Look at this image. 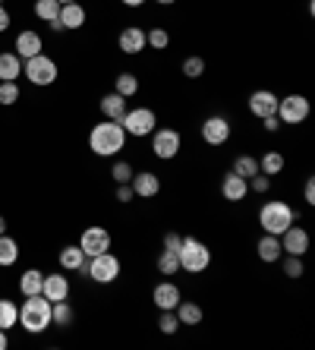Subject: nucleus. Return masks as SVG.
Wrapping results in <instances>:
<instances>
[{"label":"nucleus","mask_w":315,"mask_h":350,"mask_svg":"<svg viewBox=\"0 0 315 350\" xmlns=\"http://www.w3.org/2000/svg\"><path fill=\"white\" fill-rule=\"evenodd\" d=\"M126 146V130H123L117 120H105V123H95L89 133V148L95 155L101 158H113L117 152H123Z\"/></svg>","instance_id":"f257e3e1"},{"label":"nucleus","mask_w":315,"mask_h":350,"mask_svg":"<svg viewBox=\"0 0 315 350\" xmlns=\"http://www.w3.org/2000/svg\"><path fill=\"white\" fill-rule=\"evenodd\" d=\"M19 325H23L29 334H41L54 325V322H51V300L44 293L25 297V303L19 306Z\"/></svg>","instance_id":"f03ea898"},{"label":"nucleus","mask_w":315,"mask_h":350,"mask_svg":"<svg viewBox=\"0 0 315 350\" xmlns=\"http://www.w3.org/2000/svg\"><path fill=\"white\" fill-rule=\"evenodd\" d=\"M293 221H297V212H293L287 202H281V199H271V202H265L259 208V228L265 230V234L281 237Z\"/></svg>","instance_id":"7ed1b4c3"},{"label":"nucleus","mask_w":315,"mask_h":350,"mask_svg":"<svg viewBox=\"0 0 315 350\" xmlns=\"http://www.w3.org/2000/svg\"><path fill=\"white\" fill-rule=\"evenodd\" d=\"M177 259H180V269L189 271V275H199L211 265V250L202 243V240H195V237H183V243L177 250Z\"/></svg>","instance_id":"20e7f679"},{"label":"nucleus","mask_w":315,"mask_h":350,"mask_svg":"<svg viewBox=\"0 0 315 350\" xmlns=\"http://www.w3.org/2000/svg\"><path fill=\"white\" fill-rule=\"evenodd\" d=\"M120 126L126 130V136H136V139H146L158 130V117H154L152 107H133L126 111L120 120Z\"/></svg>","instance_id":"39448f33"},{"label":"nucleus","mask_w":315,"mask_h":350,"mask_svg":"<svg viewBox=\"0 0 315 350\" xmlns=\"http://www.w3.org/2000/svg\"><path fill=\"white\" fill-rule=\"evenodd\" d=\"M82 269L89 271V278L95 284H113L117 278H120V259L107 250V253H98L89 259V265H82Z\"/></svg>","instance_id":"423d86ee"},{"label":"nucleus","mask_w":315,"mask_h":350,"mask_svg":"<svg viewBox=\"0 0 315 350\" xmlns=\"http://www.w3.org/2000/svg\"><path fill=\"white\" fill-rule=\"evenodd\" d=\"M23 76H29L32 85H54L57 82V64L44 54H35L23 64Z\"/></svg>","instance_id":"0eeeda50"},{"label":"nucleus","mask_w":315,"mask_h":350,"mask_svg":"<svg viewBox=\"0 0 315 350\" xmlns=\"http://www.w3.org/2000/svg\"><path fill=\"white\" fill-rule=\"evenodd\" d=\"M309 98L306 95H287V98H277V120L287 123V126H297L309 117Z\"/></svg>","instance_id":"6e6552de"},{"label":"nucleus","mask_w":315,"mask_h":350,"mask_svg":"<svg viewBox=\"0 0 315 350\" xmlns=\"http://www.w3.org/2000/svg\"><path fill=\"white\" fill-rule=\"evenodd\" d=\"M180 148H183V136L177 130H170V126H161V130L152 133V152L161 161H170V158L180 155Z\"/></svg>","instance_id":"1a4fd4ad"},{"label":"nucleus","mask_w":315,"mask_h":350,"mask_svg":"<svg viewBox=\"0 0 315 350\" xmlns=\"http://www.w3.org/2000/svg\"><path fill=\"white\" fill-rule=\"evenodd\" d=\"M79 250L85 253V259H92V256H98V253H107L111 250V230L107 228H85L82 230V237H79Z\"/></svg>","instance_id":"9d476101"},{"label":"nucleus","mask_w":315,"mask_h":350,"mask_svg":"<svg viewBox=\"0 0 315 350\" xmlns=\"http://www.w3.org/2000/svg\"><path fill=\"white\" fill-rule=\"evenodd\" d=\"M309 230L306 228H297V221H293L290 228L281 234V250L284 256H306L309 253Z\"/></svg>","instance_id":"9b49d317"},{"label":"nucleus","mask_w":315,"mask_h":350,"mask_svg":"<svg viewBox=\"0 0 315 350\" xmlns=\"http://www.w3.org/2000/svg\"><path fill=\"white\" fill-rule=\"evenodd\" d=\"M249 114L265 120V117H275L277 114V95L271 89H256L249 95Z\"/></svg>","instance_id":"f8f14e48"},{"label":"nucleus","mask_w":315,"mask_h":350,"mask_svg":"<svg viewBox=\"0 0 315 350\" xmlns=\"http://www.w3.org/2000/svg\"><path fill=\"white\" fill-rule=\"evenodd\" d=\"M202 139L208 142V146H224L227 139H230V120H227V117H221V114L205 117Z\"/></svg>","instance_id":"ddd939ff"},{"label":"nucleus","mask_w":315,"mask_h":350,"mask_svg":"<svg viewBox=\"0 0 315 350\" xmlns=\"http://www.w3.org/2000/svg\"><path fill=\"white\" fill-rule=\"evenodd\" d=\"M117 48H120L123 54H130V57L142 54V51L148 48V41H146V29H139V25H126V29L120 32V38H117Z\"/></svg>","instance_id":"4468645a"},{"label":"nucleus","mask_w":315,"mask_h":350,"mask_svg":"<svg viewBox=\"0 0 315 350\" xmlns=\"http://www.w3.org/2000/svg\"><path fill=\"white\" fill-rule=\"evenodd\" d=\"M130 187H133V193H136L139 199H154V196L161 193V177H158V174H152V171L133 174Z\"/></svg>","instance_id":"2eb2a0df"},{"label":"nucleus","mask_w":315,"mask_h":350,"mask_svg":"<svg viewBox=\"0 0 315 350\" xmlns=\"http://www.w3.org/2000/svg\"><path fill=\"white\" fill-rule=\"evenodd\" d=\"M152 300L158 310H177V303L183 300V293H180V287L174 284V281H161V284L154 287Z\"/></svg>","instance_id":"dca6fc26"},{"label":"nucleus","mask_w":315,"mask_h":350,"mask_svg":"<svg viewBox=\"0 0 315 350\" xmlns=\"http://www.w3.org/2000/svg\"><path fill=\"white\" fill-rule=\"evenodd\" d=\"M246 193H249V183L240 177V174H224V180H221V196H224L227 202H243L246 199Z\"/></svg>","instance_id":"f3484780"},{"label":"nucleus","mask_w":315,"mask_h":350,"mask_svg":"<svg viewBox=\"0 0 315 350\" xmlns=\"http://www.w3.org/2000/svg\"><path fill=\"white\" fill-rule=\"evenodd\" d=\"M41 293H44V297H48L51 303H57V300H70V278H66V275H44Z\"/></svg>","instance_id":"a211bd4d"},{"label":"nucleus","mask_w":315,"mask_h":350,"mask_svg":"<svg viewBox=\"0 0 315 350\" xmlns=\"http://www.w3.org/2000/svg\"><path fill=\"white\" fill-rule=\"evenodd\" d=\"M60 29H70V32H76V29H82L85 25V7H79V3H64L60 7Z\"/></svg>","instance_id":"6ab92c4d"},{"label":"nucleus","mask_w":315,"mask_h":350,"mask_svg":"<svg viewBox=\"0 0 315 350\" xmlns=\"http://www.w3.org/2000/svg\"><path fill=\"white\" fill-rule=\"evenodd\" d=\"M19 73H23V57L13 51H3L0 54V82H16Z\"/></svg>","instance_id":"aec40b11"},{"label":"nucleus","mask_w":315,"mask_h":350,"mask_svg":"<svg viewBox=\"0 0 315 350\" xmlns=\"http://www.w3.org/2000/svg\"><path fill=\"white\" fill-rule=\"evenodd\" d=\"M126 111H130V107H126V98L117 95V92H111V95L101 98V114H105L107 120H117V123H120Z\"/></svg>","instance_id":"412c9836"},{"label":"nucleus","mask_w":315,"mask_h":350,"mask_svg":"<svg viewBox=\"0 0 315 350\" xmlns=\"http://www.w3.org/2000/svg\"><path fill=\"white\" fill-rule=\"evenodd\" d=\"M256 253H259V259L262 262H277L284 256V250H281V237H275V234H265L259 240V246H256Z\"/></svg>","instance_id":"4be33fe9"},{"label":"nucleus","mask_w":315,"mask_h":350,"mask_svg":"<svg viewBox=\"0 0 315 350\" xmlns=\"http://www.w3.org/2000/svg\"><path fill=\"white\" fill-rule=\"evenodd\" d=\"M16 51H19V57L23 60L41 54V35L38 32H19L16 35Z\"/></svg>","instance_id":"5701e85b"},{"label":"nucleus","mask_w":315,"mask_h":350,"mask_svg":"<svg viewBox=\"0 0 315 350\" xmlns=\"http://www.w3.org/2000/svg\"><path fill=\"white\" fill-rule=\"evenodd\" d=\"M174 312H177L180 325H193V328L199 325V322H202V316H205L199 303H186V300H180V303H177V310H174Z\"/></svg>","instance_id":"b1692460"},{"label":"nucleus","mask_w":315,"mask_h":350,"mask_svg":"<svg viewBox=\"0 0 315 350\" xmlns=\"http://www.w3.org/2000/svg\"><path fill=\"white\" fill-rule=\"evenodd\" d=\"M284 155L281 152H265V155L259 158V174H265V177H277V174L284 171Z\"/></svg>","instance_id":"393cba45"},{"label":"nucleus","mask_w":315,"mask_h":350,"mask_svg":"<svg viewBox=\"0 0 315 350\" xmlns=\"http://www.w3.org/2000/svg\"><path fill=\"white\" fill-rule=\"evenodd\" d=\"M41 284H44V275H41L38 269L23 271V278H19V291H23V297H32V293H41Z\"/></svg>","instance_id":"a878e982"},{"label":"nucleus","mask_w":315,"mask_h":350,"mask_svg":"<svg viewBox=\"0 0 315 350\" xmlns=\"http://www.w3.org/2000/svg\"><path fill=\"white\" fill-rule=\"evenodd\" d=\"M51 322H54V325H60V328H70V325H73V306H70L66 300L51 303Z\"/></svg>","instance_id":"bb28decb"},{"label":"nucleus","mask_w":315,"mask_h":350,"mask_svg":"<svg viewBox=\"0 0 315 350\" xmlns=\"http://www.w3.org/2000/svg\"><path fill=\"white\" fill-rule=\"evenodd\" d=\"M16 259H19V243L13 240V237L0 234V265H3V269H10Z\"/></svg>","instance_id":"cd10ccee"},{"label":"nucleus","mask_w":315,"mask_h":350,"mask_svg":"<svg viewBox=\"0 0 315 350\" xmlns=\"http://www.w3.org/2000/svg\"><path fill=\"white\" fill-rule=\"evenodd\" d=\"M60 265L70 271H79L82 265H85V253H82L79 246H64V250H60Z\"/></svg>","instance_id":"c85d7f7f"},{"label":"nucleus","mask_w":315,"mask_h":350,"mask_svg":"<svg viewBox=\"0 0 315 350\" xmlns=\"http://www.w3.org/2000/svg\"><path fill=\"white\" fill-rule=\"evenodd\" d=\"M60 7L64 3H57V0H35V16L44 19V23H57L60 19Z\"/></svg>","instance_id":"c756f323"},{"label":"nucleus","mask_w":315,"mask_h":350,"mask_svg":"<svg viewBox=\"0 0 315 350\" xmlns=\"http://www.w3.org/2000/svg\"><path fill=\"white\" fill-rule=\"evenodd\" d=\"M234 174H240L243 180H249L259 174V158H252V155H236L234 158Z\"/></svg>","instance_id":"7c9ffc66"},{"label":"nucleus","mask_w":315,"mask_h":350,"mask_svg":"<svg viewBox=\"0 0 315 350\" xmlns=\"http://www.w3.org/2000/svg\"><path fill=\"white\" fill-rule=\"evenodd\" d=\"M19 322V306L13 300H0V328L7 332V328H13Z\"/></svg>","instance_id":"2f4dec72"},{"label":"nucleus","mask_w":315,"mask_h":350,"mask_svg":"<svg viewBox=\"0 0 315 350\" xmlns=\"http://www.w3.org/2000/svg\"><path fill=\"white\" fill-rule=\"evenodd\" d=\"M113 92H117V95H123V98H133L139 92V79L133 73H120V76H117V82H113Z\"/></svg>","instance_id":"473e14b6"},{"label":"nucleus","mask_w":315,"mask_h":350,"mask_svg":"<svg viewBox=\"0 0 315 350\" xmlns=\"http://www.w3.org/2000/svg\"><path fill=\"white\" fill-rule=\"evenodd\" d=\"M158 271H161L164 278H174L180 271V259L177 253H170V250H164L161 256H158Z\"/></svg>","instance_id":"72a5a7b5"},{"label":"nucleus","mask_w":315,"mask_h":350,"mask_svg":"<svg viewBox=\"0 0 315 350\" xmlns=\"http://www.w3.org/2000/svg\"><path fill=\"white\" fill-rule=\"evenodd\" d=\"M158 328H161V334H177V332H180V319H177V312H174V310H161Z\"/></svg>","instance_id":"f704fd0d"},{"label":"nucleus","mask_w":315,"mask_h":350,"mask_svg":"<svg viewBox=\"0 0 315 350\" xmlns=\"http://www.w3.org/2000/svg\"><path fill=\"white\" fill-rule=\"evenodd\" d=\"M133 164L130 161H113V167H111V177H113V183H130L133 180Z\"/></svg>","instance_id":"c9c22d12"},{"label":"nucleus","mask_w":315,"mask_h":350,"mask_svg":"<svg viewBox=\"0 0 315 350\" xmlns=\"http://www.w3.org/2000/svg\"><path fill=\"white\" fill-rule=\"evenodd\" d=\"M19 101V85L16 82H0V105L10 107Z\"/></svg>","instance_id":"e433bc0d"},{"label":"nucleus","mask_w":315,"mask_h":350,"mask_svg":"<svg viewBox=\"0 0 315 350\" xmlns=\"http://www.w3.org/2000/svg\"><path fill=\"white\" fill-rule=\"evenodd\" d=\"M205 73V60L202 57H186L183 60V76L186 79H199Z\"/></svg>","instance_id":"4c0bfd02"},{"label":"nucleus","mask_w":315,"mask_h":350,"mask_svg":"<svg viewBox=\"0 0 315 350\" xmlns=\"http://www.w3.org/2000/svg\"><path fill=\"white\" fill-rule=\"evenodd\" d=\"M146 41H148V48L164 51L170 44V35L164 32V29H152V32H146Z\"/></svg>","instance_id":"58836bf2"},{"label":"nucleus","mask_w":315,"mask_h":350,"mask_svg":"<svg viewBox=\"0 0 315 350\" xmlns=\"http://www.w3.org/2000/svg\"><path fill=\"white\" fill-rule=\"evenodd\" d=\"M281 259H284V256H281ZM284 275L293 278V281H297V278H303V256H287V259H284Z\"/></svg>","instance_id":"ea45409f"},{"label":"nucleus","mask_w":315,"mask_h":350,"mask_svg":"<svg viewBox=\"0 0 315 350\" xmlns=\"http://www.w3.org/2000/svg\"><path fill=\"white\" fill-rule=\"evenodd\" d=\"M246 183H249L252 193H268V189H271V177H265V174H256V177H249Z\"/></svg>","instance_id":"a19ab883"},{"label":"nucleus","mask_w":315,"mask_h":350,"mask_svg":"<svg viewBox=\"0 0 315 350\" xmlns=\"http://www.w3.org/2000/svg\"><path fill=\"white\" fill-rule=\"evenodd\" d=\"M161 243H164V250H170V253H177V250H180V243H183V237H180V234H174V230H167V234H164V240H161Z\"/></svg>","instance_id":"79ce46f5"},{"label":"nucleus","mask_w":315,"mask_h":350,"mask_svg":"<svg viewBox=\"0 0 315 350\" xmlns=\"http://www.w3.org/2000/svg\"><path fill=\"white\" fill-rule=\"evenodd\" d=\"M133 199H136V193L130 183H117V202H133Z\"/></svg>","instance_id":"37998d69"},{"label":"nucleus","mask_w":315,"mask_h":350,"mask_svg":"<svg viewBox=\"0 0 315 350\" xmlns=\"http://www.w3.org/2000/svg\"><path fill=\"white\" fill-rule=\"evenodd\" d=\"M303 199L309 205H315V177H306V187H303Z\"/></svg>","instance_id":"c03bdc74"},{"label":"nucleus","mask_w":315,"mask_h":350,"mask_svg":"<svg viewBox=\"0 0 315 350\" xmlns=\"http://www.w3.org/2000/svg\"><path fill=\"white\" fill-rule=\"evenodd\" d=\"M262 123H265V130H268V133H277V130H281V120H277V114H275V117H265Z\"/></svg>","instance_id":"a18cd8bd"},{"label":"nucleus","mask_w":315,"mask_h":350,"mask_svg":"<svg viewBox=\"0 0 315 350\" xmlns=\"http://www.w3.org/2000/svg\"><path fill=\"white\" fill-rule=\"evenodd\" d=\"M10 29V13H7V7L0 3V32H7Z\"/></svg>","instance_id":"49530a36"},{"label":"nucleus","mask_w":315,"mask_h":350,"mask_svg":"<svg viewBox=\"0 0 315 350\" xmlns=\"http://www.w3.org/2000/svg\"><path fill=\"white\" fill-rule=\"evenodd\" d=\"M10 347V338H7V332L0 328V350H7Z\"/></svg>","instance_id":"de8ad7c7"},{"label":"nucleus","mask_w":315,"mask_h":350,"mask_svg":"<svg viewBox=\"0 0 315 350\" xmlns=\"http://www.w3.org/2000/svg\"><path fill=\"white\" fill-rule=\"evenodd\" d=\"M120 3H123V7H133V10H136V7H142L146 0H120Z\"/></svg>","instance_id":"09e8293b"},{"label":"nucleus","mask_w":315,"mask_h":350,"mask_svg":"<svg viewBox=\"0 0 315 350\" xmlns=\"http://www.w3.org/2000/svg\"><path fill=\"white\" fill-rule=\"evenodd\" d=\"M0 234H7V218L0 215Z\"/></svg>","instance_id":"8fccbe9b"},{"label":"nucleus","mask_w":315,"mask_h":350,"mask_svg":"<svg viewBox=\"0 0 315 350\" xmlns=\"http://www.w3.org/2000/svg\"><path fill=\"white\" fill-rule=\"evenodd\" d=\"M154 3H161V7H174L177 0H154Z\"/></svg>","instance_id":"3c124183"},{"label":"nucleus","mask_w":315,"mask_h":350,"mask_svg":"<svg viewBox=\"0 0 315 350\" xmlns=\"http://www.w3.org/2000/svg\"><path fill=\"white\" fill-rule=\"evenodd\" d=\"M57 3H76V0H57Z\"/></svg>","instance_id":"603ef678"},{"label":"nucleus","mask_w":315,"mask_h":350,"mask_svg":"<svg viewBox=\"0 0 315 350\" xmlns=\"http://www.w3.org/2000/svg\"><path fill=\"white\" fill-rule=\"evenodd\" d=\"M0 3H3V0H0Z\"/></svg>","instance_id":"864d4df0"}]
</instances>
